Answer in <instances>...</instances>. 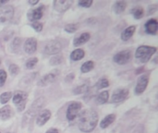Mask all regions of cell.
<instances>
[{"label":"cell","instance_id":"22","mask_svg":"<svg viewBox=\"0 0 158 133\" xmlns=\"http://www.w3.org/2000/svg\"><path fill=\"white\" fill-rule=\"evenodd\" d=\"M85 56V52L82 49H76L74 51H72V53L70 54V58L73 61H79L81 59H82Z\"/></svg>","mask_w":158,"mask_h":133},{"label":"cell","instance_id":"29","mask_svg":"<svg viewBox=\"0 0 158 133\" xmlns=\"http://www.w3.org/2000/svg\"><path fill=\"white\" fill-rule=\"evenodd\" d=\"M63 60V56H60V55H56L55 56H53L51 59H50V65L52 66H56V65H59Z\"/></svg>","mask_w":158,"mask_h":133},{"label":"cell","instance_id":"8","mask_svg":"<svg viewBox=\"0 0 158 133\" xmlns=\"http://www.w3.org/2000/svg\"><path fill=\"white\" fill-rule=\"evenodd\" d=\"M148 81H149V74H143L138 79V81L134 90L135 94H142L145 91L148 85Z\"/></svg>","mask_w":158,"mask_h":133},{"label":"cell","instance_id":"17","mask_svg":"<svg viewBox=\"0 0 158 133\" xmlns=\"http://www.w3.org/2000/svg\"><path fill=\"white\" fill-rule=\"evenodd\" d=\"M90 33L88 32H83L81 33L79 37L75 38L74 41H73V45L74 46H80V45H82L84 44L85 43H87L89 40H90Z\"/></svg>","mask_w":158,"mask_h":133},{"label":"cell","instance_id":"18","mask_svg":"<svg viewBox=\"0 0 158 133\" xmlns=\"http://www.w3.org/2000/svg\"><path fill=\"white\" fill-rule=\"evenodd\" d=\"M135 30H136V27L135 26H130V27L126 28L122 31V33H121V40H123L125 42L126 41H129L132 37V35L134 34Z\"/></svg>","mask_w":158,"mask_h":133},{"label":"cell","instance_id":"25","mask_svg":"<svg viewBox=\"0 0 158 133\" xmlns=\"http://www.w3.org/2000/svg\"><path fill=\"white\" fill-rule=\"evenodd\" d=\"M94 63L93 61H87L82 64L81 70L82 73H87V72H90L92 69H94Z\"/></svg>","mask_w":158,"mask_h":133},{"label":"cell","instance_id":"20","mask_svg":"<svg viewBox=\"0 0 158 133\" xmlns=\"http://www.w3.org/2000/svg\"><path fill=\"white\" fill-rule=\"evenodd\" d=\"M116 119V115L114 114H110L108 116H106L105 118H103V120L100 122V127L102 129H106L107 127H109Z\"/></svg>","mask_w":158,"mask_h":133},{"label":"cell","instance_id":"41","mask_svg":"<svg viewBox=\"0 0 158 133\" xmlns=\"http://www.w3.org/2000/svg\"><path fill=\"white\" fill-rule=\"evenodd\" d=\"M6 2H7L6 0H4V1H0V6H3L4 4H6Z\"/></svg>","mask_w":158,"mask_h":133},{"label":"cell","instance_id":"12","mask_svg":"<svg viewBox=\"0 0 158 133\" xmlns=\"http://www.w3.org/2000/svg\"><path fill=\"white\" fill-rule=\"evenodd\" d=\"M58 75H59V70L56 69V70H54V71H52V72L46 74L45 76H44V77L39 81L38 85H39V86H46V85H48V84L54 82V81L57 79Z\"/></svg>","mask_w":158,"mask_h":133},{"label":"cell","instance_id":"23","mask_svg":"<svg viewBox=\"0 0 158 133\" xmlns=\"http://www.w3.org/2000/svg\"><path fill=\"white\" fill-rule=\"evenodd\" d=\"M108 97H109V93L107 91H104L96 96V103L99 105H104L108 101Z\"/></svg>","mask_w":158,"mask_h":133},{"label":"cell","instance_id":"31","mask_svg":"<svg viewBox=\"0 0 158 133\" xmlns=\"http://www.w3.org/2000/svg\"><path fill=\"white\" fill-rule=\"evenodd\" d=\"M37 62H38V59H37L36 57L31 58V59H29V60L26 62V68H27L28 69H31L32 68H34V66L37 64Z\"/></svg>","mask_w":158,"mask_h":133},{"label":"cell","instance_id":"37","mask_svg":"<svg viewBox=\"0 0 158 133\" xmlns=\"http://www.w3.org/2000/svg\"><path fill=\"white\" fill-rule=\"evenodd\" d=\"M156 5H154V6H149V8H148V14L150 15V14H153L155 11H156Z\"/></svg>","mask_w":158,"mask_h":133},{"label":"cell","instance_id":"36","mask_svg":"<svg viewBox=\"0 0 158 133\" xmlns=\"http://www.w3.org/2000/svg\"><path fill=\"white\" fill-rule=\"evenodd\" d=\"M74 78H75V75H74V73H70V74H69V75L66 77L65 81H66L67 82H71V81H73Z\"/></svg>","mask_w":158,"mask_h":133},{"label":"cell","instance_id":"24","mask_svg":"<svg viewBox=\"0 0 158 133\" xmlns=\"http://www.w3.org/2000/svg\"><path fill=\"white\" fill-rule=\"evenodd\" d=\"M131 14L133 15L134 19H140L143 17L144 15V10L142 6H135L131 9Z\"/></svg>","mask_w":158,"mask_h":133},{"label":"cell","instance_id":"39","mask_svg":"<svg viewBox=\"0 0 158 133\" xmlns=\"http://www.w3.org/2000/svg\"><path fill=\"white\" fill-rule=\"evenodd\" d=\"M45 133H59V132H58V131H57L56 129H50V130H48V131H47Z\"/></svg>","mask_w":158,"mask_h":133},{"label":"cell","instance_id":"35","mask_svg":"<svg viewBox=\"0 0 158 133\" xmlns=\"http://www.w3.org/2000/svg\"><path fill=\"white\" fill-rule=\"evenodd\" d=\"M78 4H79V6H81L82 7L88 8V7H90L93 5V1L92 0H89V1H79Z\"/></svg>","mask_w":158,"mask_h":133},{"label":"cell","instance_id":"10","mask_svg":"<svg viewBox=\"0 0 158 133\" xmlns=\"http://www.w3.org/2000/svg\"><path fill=\"white\" fill-rule=\"evenodd\" d=\"M62 49V45L58 41H51L44 46V53L47 55H57Z\"/></svg>","mask_w":158,"mask_h":133},{"label":"cell","instance_id":"34","mask_svg":"<svg viewBox=\"0 0 158 133\" xmlns=\"http://www.w3.org/2000/svg\"><path fill=\"white\" fill-rule=\"evenodd\" d=\"M9 71H10V73L12 74V75H16V74H18V72L19 71V67L17 66V65H15V64H11L10 66H9Z\"/></svg>","mask_w":158,"mask_h":133},{"label":"cell","instance_id":"26","mask_svg":"<svg viewBox=\"0 0 158 133\" xmlns=\"http://www.w3.org/2000/svg\"><path fill=\"white\" fill-rule=\"evenodd\" d=\"M89 90V87L87 84H82V85H80L78 87H76L74 90H73V93L75 94H86Z\"/></svg>","mask_w":158,"mask_h":133},{"label":"cell","instance_id":"42","mask_svg":"<svg viewBox=\"0 0 158 133\" xmlns=\"http://www.w3.org/2000/svg\"><path fill=\"white\" fill-rule=\"evenodd\" d=\"M7 133H10V132H7Z\"/></svg>","mask_w":158,"mask_h":133},{"label":"cell","instance_id":"32","mask_svg":"<svg viewBox=\"0 0 158 133\" xmlns=\"http://www.w3.org/2000/svg\"><path fill=\"white\" fill-rule=\"evenodd\" d=\"M6 72L4 69H0V87H3L5 85V82L6 81Z\"/></svg>","mask_w":158,"mask_h":133},{"label":"cell","instance_id":"14","mask_svg":"<svg viewBox=\"0 0 158 133\" xmlns=\"http://www.w3.org/2000/svg\"><path fill=\"white\" fill-rule=\"evenodd\" d=\"M51 118V112L50 110H47V109H44V110H42L38 116H37V118H36V124L40 127L44 126Z\"/></svg>","mask_w":158,"mask_h":133},{"label":"cell","instance_id":"4","mask_svg":"<svg viewBox=\"0 0 158 133\" xmlns=\"http://www.w3.org/2000/svg\"><path fill=\"white\" fill-rule=\"evenodd\" d=\"M44 105V100L43 99V98H39V99H37L33 104H32V106H31V108H30V110L28 111V113L24 116V119H23V121H27V120H30L31 118H32V117L37 113V111H39L42 107H43V106Z\"/></svg>","mask_w":158,"mask_h":133},{"label":"cell","instance_id":"27","mask_svg":"<svg viewBox=\"0 0 158 133\" xmlns=\"http://www.w3.org/2000/svg\"><path fill=\"white\" fill-rule=\"evenodd\" d=\"M11 97H12V94H11L10 92L3 93V94L0 95V103H1L2 105H5V104H6V103L10 100Z\"/></svg>","mask_w":158,"mask_h":133},{"label":"cell","instance_id":"28","mask_svg":"<svg viewBox=\"0 0 158 133\" xmlns=\"http://www.w3.org/2000/svg\"><path fill=\"white\" fill-rule=\"evenodd\" d=\"M109 86V81H108V80L107 79H105V78H103V79H101V80H99V81L96 83V89H104V88H107Z\"/></svg>","mask_w":158,"mask_h":133},{"label":"cell","instance_id":"15","mask_svg":"<svg viewBox=\"0 0 158 133\" xmlns=\"http://www.w3.org/2000/svg\"><path fill=\"white\" fill-rule=\"evenodd\" d=\"M37 49V41L35 38H29L24 44V51L27 54H33Z\"/></svg>","mask_w":158,"mask_h":133},{"label":"cell","instance_id":"16","mask_svg":"<svg viewBox=\"0 0 158 133\" xmlns=\"http://www.w3.org/2000/svg\"><path fill=\"white\" fill-rule=\"evenodd\" d=\"M145 31L149 34H156L158 30V22L156 19H151L148 21H146L145 25Z\"/></svg>","mask_w":158,"mask_h":133},{"label":"cell","instance_id":"5","mask_svg":"<svg viewBox=\"0 0 158 133\" xmlns=\"http://www.w3.org/2000/svg\"><path fill=\"white\" fill-rule=\"evenodd\" d=\"M81 109V104L79 102H72L67 110V118L69 121H72L76 118Z\"/></svg>","mask_w":158,"mask_h":133},{"label":"cell","instance_id":"38","mask_svg":"<svg viewBox=\"0 0 158 133\" xmlns=\"http://www.w3.org/2000/svg\"><path fill=\"white\" fill-rule=\"evenodd\" d=\"M133 133H143V126L138 127Z\"/></svg>","mask_w":158,"mask_h":133},{"label":"cell","instance_id":"6","mask_svg":"<svg viewBox=\"0 0 158 133\" xmlns=\"http://www.w3.org/2000/svg\"><path fill=\"white\" fill-rule=\"evenodd\" d=\"M131 58V53L130 50H124V51H120L118 53H117L114 57L113 60L118 64V65H125L127 64Z\"/></svg>","mask_w":158,"mask_h":133},{"label":"cell","instance_id":"11","mask_svg":"<svg viewBox=\"0 0 158 133\" xmlns=\"http://www.w3.org/2000/svg\"><path fill=\"white\" fill-rule=\"evenodd\" d=\"M44 6H43V5L36 7V8L30 9L28 14H27V17H28L29 20H31L32 22L39 20L44 15Z\"/></svg>","mask_w":158,"mask_h":133},{"label":"cell","instance_id":"13","mask_svg":"<svg viewBox=\"0 0 158 133\" xmlns=\"http://www.w3.org/2000/svg\"><path fill=\"white\" fill-rule=\"evenodd\" d=\"M54 8L58 11V12H65L67 11L70 6L71 5L73 4V1L72 0H69V1H63V0H56L54 1Z\"/></svg>","mask_w":158,"mask_h":133},{"label":"cell","instance_id":"40","mask_svg":"<svg viewBox=\"0 0 158 133\" xmlns=\"http://www.w3.org/2000/svg\"><path fill=\"white\" fill-rule=\"evenodd\" d=\"M39 3V1H29V4L31 5V6H34V5H37Z\"/></svg>","mask_w":158,"mask_h":133},{"label":"cell","instance_id":"7","mask_svg":"<svg viewBox=\"0 0 158 133\" xmlns=\"http://www.w3.org/2000/svg\"><path fill=\"white\" fill-rule=\"evenodd\" d=\"M130 94V92L128 89L126 88H119V89H117L114 93H113V95H112V102L113 103H121L123 101H125L128 96Z\"/></svg>","mask_w":158,"mask_h":133},{"label":"cell","instance_id":"19","mask_svg":"<svg viewBox=\"0 0 158 133\" xmlns=\"http://www.w3.org/2000/svg\"><path fill=\"white\" fill-rule=\"evenodd\" d=\"M12 116V109L9 106H5L0 109V119L7 120Z\"/></svg>","mask_w":158,"mask_h":133},{"label":"cell","instance_id":"33","mask_svg":"<svg viewBox=\"0 0 158 133\" xmlns=\"http://www.w3.org/2000/svg\"><path fill=\"white\" fill-rule=\"evenodd\" d=\"M31 26L37 32L42 31V30H43V24H42L41 22H39V21H33V22L31 24Z\"/></svg>","mask_w":158,"mask_h":133},{"label":"cell","instance_id":"2","mask_svg":"<svg viewBox=\"0 0 158 133\" xmlns=\"http://www.w3.org/2000/svg\"><path fill=\"white\" fill-rule=\"evenodd\" d=\"M156 52V47L142 45L139 46L138 49L136 50L135 57L141 63H147Z\"/></svg>","mask_w":158,"mask_h":133},{"label":"cell","instance_id":"3","mask_svg":"<svg viewBox=\"0 0 158 133\" xmlns=\"http://www.w3.org/2000/svg\"><path fill=\"white\" fill-rule=\"evenodd\" d=\"M27 94H25L24 92H17L14 96H13V103L15 104L18 111L22 112L25 109L26 106V103H27Z\"/></svg>","mask_w":158,"mask_h":133},{"label":"cell","instance_id":"30","mask_svg":"<svg viewBox=\"0 0 158 133\" xmlns=\"http://www.w3.org/2000/svg\"><path fill=\"white\" fill-rule=\"evenodd\" d=\"M78 30V25L75 23H70L65 26V31L69 33H73Z\"/></svg>","mask_w":158,"mask_h":133},{"label":"cell","instance_id":"21","mask_svg":"<svg viewBox=\"0 0 158 133\" xmlns=\"http://www.w3.org/2000/svg\"><path fill=\"white\" fill-rule=\"evenodd\" d=\"M126 6H127L126 1H117L113 6V9L116 14H120L126 9Z\"/></svg>","mask_w":158,"mask_h":133},{"label":"cell","instance_id":"9","mask_svg":"<svg viewBox=\"0 0 158 133\" xmlns=\"http://www.w3.org/2000/svg\"><path fill=\"white\" fill-rule=\"evenodd\" d=\"M14 15V8L12 6H6L0 8V23L9 21Z\"/></svg>","mask_w":158,"mask_h":133},{"label":"cell","instance_id":"1","mask_svg":"<svg viewBox=\"0 0 158 133\" xmlns=\"http://www.w3.org/2000/svg\"><path fill=\"white\" fill-rule=\"evenodd\" d=\"M98 123V115L93 109H85L80 115L78 126L81 131L92 132Z\"/></svg>","mask_w":158,"mask_h":133}]
</instances>
